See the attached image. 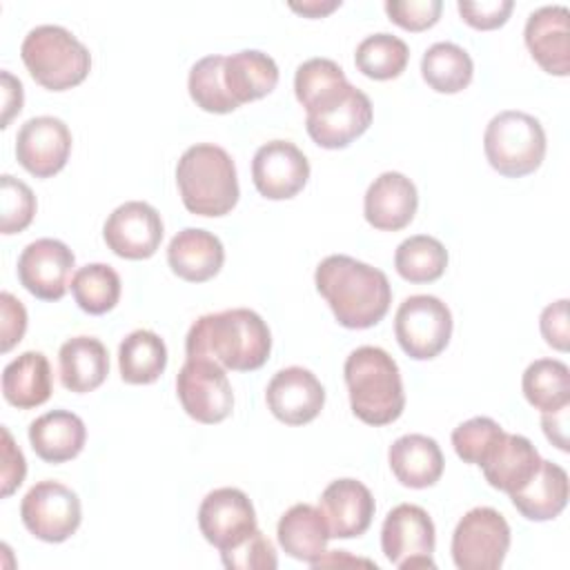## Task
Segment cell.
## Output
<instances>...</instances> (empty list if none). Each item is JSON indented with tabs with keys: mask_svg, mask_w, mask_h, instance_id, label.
Segmentation results:
<instances>
[{
	"mask_svg": "<svg viewBox=\"0 0 570 570\" xmlns=\"http://www.w3.org/2000/svg\"><path fill=\"white\" fill-rule=\"evenodd\" d=\"M0 194H2V234H18L27 229L36 216V196L31 187L11 174L0 176Z\"/></svg>",
	"mask_w": 570,
	"mask_h": 570,
	"instance_id": "cell-40",
	"label": "cell"
},
{
	"mask_svg": "<svg viewBox=\"0 0 570 570\" xmlns=\"http://www.w3.org/2000/svg\"><path fill=\"white\" fill-rule=\"evenodd\" d=\"M539 330L546 343L559 352H566L570 345V327H568V298H559L550 303L539 318Z\"/></svg>",
	"mask_w": 570,
	"mask_h": 570,
	"instance_id": "cell-45",
	"label": "cell"
},
{
	"mask_svg": "<svg viewBox=\"0 0 570 570\" xmlns=\"http://www.w3.org/2000/svg\"><path fill=\"white\" fill-rule=\"evenodd\" d=\"M407 45L399 36L385 31L363 38L354 53L356 69L372 80H392L401 76L407 67Z\"/></svg>",
	"mask_w": 570,
	"mask_h": 570,
	"instance_id": "cell-36",
	"label": "cell"
},
{
	"mask_svg": "<svg viewBox=\"0 0 570 570\" xmlns=\"http://www.w3.org/2000/svg\"><path fill=\"white\" fill-rule=\"evenodd\" d=\"M525 401L539 412H557L570 405V370L557 358H537L521 379Z\"/></svg>",
	"mask_w": 570,
	"mask_h": 570,
	"instance_id": "cell-33",
	"label": "cell"
},
{
	"mask_svg": "<svg viewBox=\"0 0 570 570\" xmlns=\"http://www.w3.org/2000/svg\"><path fill=\"white\" fill-rule=\"evenodd\" d=\"M69 287L78 307L96 316L114 309L120 298V276L111 265L105 263H89L80 267Z\"/></svg>",
	"mask_w": 570,
	"mask_h": 570,
	"instance_id": "cell-37",
	"label": "cell"
},
{
	"mask_svg": "<svg viewBox=\"0 0 570 570\" xmlns=\"http://www.w3.org/2000/svg\"><path fill=\"white\" fill-rule=\"evenodd\" d=\"M372 102L365 91L352 87L336 105L305 118L309 138L325 149H343L372 125Z\"/></svg>",
	"mask_w": 570,
	"mask_h": 570,
	"instance_id": "cell-19",
	"label": "cell"
},
{
	"mask_svg": "<svg viewBox=\"0 0 570 570\" xmlns=\"http://www.w3.org/2000/svg\"><path fill=\"white\" fill-rule=\"evenodd\" d=\"M570 11L563 4H548L528 16L523 38L539 67L552 76L570 73Z\"/></svg>",
	"mask_w": 570,
	"mask_h": 570,
	"instance_id": "cell-20",
	"label": "cell"
},
{
	"mask_svg": "<svg viewBox=\"0 0 570 570\" xmlns=\"http://www.w3.org/2000/svg\"><path fill=\"white\" fill-rule=\"evenodd\" d=\"M483 151L492 169L501 176L521 178L541 167L546 158V131L534 116L508 109L488 122Z\"/></svg>",
	"mask_w": 570,
	"mask_h": 570,
	"instance_id": "cell-6",
	"label": "cell"
},
{
	"mask_svg": "<svg viewBox=\"0 0 570 570\" xmlns=\"http://www.w3.org/2000/svg\"><path fill=\"white\" fill-rule=\"evenodd\" d=\"M2 497H11L24 481L27 461L20 448L13 443L11 432L2 425Z\"/></svg>",
	"mask_w": 570,
	"mask_h": 570,
	"instance_id": "cell-46",
	"label": "cell"
},
{
	"mask_svg": "<svg viewBox=\"0 0 570 570\" xmlns=\"http://www.w3.org/2000/svg\"><path fill=\"white\" fill-rule=\"evenodd\" d=\"M281 548L305 563H314L325 554V546L332 539L327 523L318 508L309 503L292 505L278 521L276 528Z\"/></svg>",
	"mask_w": 570,
	"mask_h": 570,
	"instance_id": "cell-29",
	"label": "cell"
},
{
	"mask_svg": "<svg viewBox=\"0 0 570 570\" xmlns=\"http://www.w3.org/2000/svg\"><path fill=\"white\" fill-rule=\"evenodd\" d=\"M167 263L178 278L205 283L220 272L225 263V247L216 234L198 227H185L169 240Z\"/></svg>",
	"mask_w": 570,
	"mask_h": 570,
	"instance_id": "cell-22",
	"label": "cell"
},
{
	"mask_svg": "<svg viewBox=\"0 0 570 570\" xmlns=\"http://www.w3.org/2000/svg\"><path fill=\"white\" fill-rule=\"evenodd\" d=\"M27 330V309L24 305L11 294H0V350L9 352L16 343L22 341Z\"/></svg>",
	"mask_w": 570,
	"mask_h": 570,
	"instance_id": "cell-44",
	"label": "cell"
},
{
	"mask_svg": "<svg viewBox=\"0 0 570 570\" xmlns=\"http://www.w3.org/2000/svg\"><path fill=\"white\" fill-rule=\"evenodd\" d=\"M225 56L212 53L194 62L187 78V89L191 100L209 114H229L240 105L229 96L225 87Z\"/></svg>",
	"mask_w": 570,
	"mask_h": 570,
	"instance_id": "cell-38",
	"label": "cell"
},
{
	"mask_svg": "<svg viewBox=\"0 0 570 570\" xmlns=\"http://www.w3.org/2000/svg\"><path fill=\"white\" fill-rule=\"evenodd\" d=\"M20 56L31 78L49 91L80 85L91 69L89 49L60 24L33 27L22 40Z\"/></svg>",
	"mask_w": 570,
	"mask_h": 570,
	"instance_id": "cell-5",
	"label": "cell"
},
{
	"mask_svg": "<svg viewBox=\"0 0 570 570\" xmlns=\"http://www.w3.org/2000/svg\"><path fill=\"white\" fill-rule=\"evenodd\" d=\"M51 390V365L42 352H22L2 370V396L18 410H31L47 403Z\"/></svg>",
	"mask_w": 570,
	"mask_h": 570,
	"instance_id": "cell-26",
	"label": "cell"
},
{
	"mask_svg": "<svg viewBox=\"0 0 570 570\" xmlns=\"http://www.w3.org/2000/svg\"><path fill=\"white\" fill-rule=\"evenodd\" d=\"M314 283L334 312V318L347 330H367L376 325L392 303L387 276L345 254L323 258L314 272Z\"/></svg>",
	"mask_w": 570,
	"mask_h": 570,
	"instance_id": "cell-1",
	"label": "cell"
},
{
	"mask_svg": "<svg viewBox=\"0 0 570 570\" xmlns=\"http://www.w3.org/2000/svg\"><path fill=\"white\" fill-rule=\"evenodd\" d=\"M318 510L332 539H354L367 532L376 505L367 485L356 479H336L323 490Z\"/></svg>",
	"mask_w": 570,
	"mask_h": 570,
	"instance_id": "cell-18",
	"label": "cell"
},
{
	"mask_svg": "<svg viewBox=\"0 0 570 570\" xmlns=\"http://www.w3.org/2000/svg\"><path fill=\"white\" fill-rule=\"evenodd\" d=\"M198 528L218 552L240 546L258 530L254 505L238 488L212 490L198 508Z\"/></svg>",
	"mask_w": 570,
	"mask_h": 570,
	"instance_id": "cell-12",
	"label": "cell"
},
{
	"mask_svg": "<svg viewBox=\"0 0 570 570\" xmlns=\"http://www.w3.org/2000/svg\"><path fill=\"white\" fill-rule=\"evenodd\" d=\"M225 87L229 96L243 105L272 94L278 85V67L272 56L258 49H243L225 56Z\"/></svg>",
	"mask_w": 570,
	"mask_h": 570,
	"instance_id": "cell-30",
	"label": "cell"
},
{
	"mask_svg": "<svg viewBox=\"0 0 570 570\" xmlns=\"http://www.w3.org/2000/svg\"><path fill=\"white\" fill-rule=\"evenodd\" d=\"M541 414H543L541 425L548 441H552V445H557L559 450L568 452V405L557 412H541Z\"/></svg>",
	"mask_w": 570,
	"mask_h": 570,
	"instance_id": "cell-48",
	"label": "cell"
},
{
	"mask_svg": "<svg viewBox=\"0 0 570 570\" xmlns=\"http://www.w3.org/2000/svg\"><path fill=\"white\" fill-rule=\"evenodd\" d=\"M387 461L396 481L414 490L434 485L445 465L439 443L425 434L399 436L387 450Z\"/></svg>",
	"mask_w": 570,
	"mask_h": 570,
	"instance_id": "cell-24",
	"label": "cell"
},
{
	"mask_svg": "<svg viewBox=\"0 0 570 570\" xmlns=\"http://www.w3.org/2000/svg\"><path fill=\"white\" fill-rule=\"evenodd\" d=\"M394 336L410 358L430 361L439 356L450 343L452 312L436 296H407L396 309Z\"/></svg>",
	"mask_w": 570,
	"mask_h": 570,
	"instance_id": "cell-8",
	"label": "cell"
},
{
	"mask_svg": "<svg viewBox=\"0 0 570 570\" xmlns=\"http://www.w3.org/2000/svg\"><path fill=\"white\" fill-rule=\"evenodd\" d=\"M176 185L187 212L196 216H225L240 196L232 156L212 142L191 145L176 165Z\"/></svg>",
	"mask_w": 570,
	"mask_h": 570,
	"instance_id": "cell-4",
	"label": "cell"
},
{
	"mask_svg": "<svg viewBox=\"0 0 570 570\" xmlns=\"http://www.w3.org/2000/svg\"><path fill=\"white\" fill-rule=\"evenodd\" d=\"M434 523L430 514L414 503H399L392 508L381 528V548L390 563L399 570L436 568Z\"/></svg>",
	"mask_w": 570,
	"mask_h": 570,
	"instance_id": "cell-10",
	"label": "cell"
},
{
	"mask_svg": "<svg viewBox=\"0 0 570 570\" xmlns=\"http://www.w3.org/2000/svg\"><path fill=\"white\" fill-rule=\"evenodd\" d=\"M60 383L76 394L100 387L109 374L107 347L94 336H73L58 352Z\"/></svg>",
	"mask_w": 570,
	"mask_h": 570,
	"instance_id": "cell-27",
	"label": "cell"
},
{
	"mask_svg": "<svg viewBox=\"0 0 570 570\" xmlns=\"http://www.w3.org/2000/svg\"><path fill=\"white\" fill-rule=\"evenodd\" d=\"M309 178V160L289 140L261 145L252 160V180L261 196L269 200L294 198Z\"/></svg>",
	"mask_w": 570,
	"mask_h": 570,
	"instance_id": "cell-15",
	"label": "cell"
},
{
	"mask_svg": "<svg viewBox=\"0 0 570 570\" xmlns=\"http://www.w3.org/2000/svg\"><path fill=\"white\" fill-rule=\"evenodd\" d=\"M24 528L40 541L62 543L82 521L78 494L58 481H38L29 488L20 503Z\"/></svg>",
	"mask_w": 570,
	"mask_h": 570,
	"instance_id": "cell-9",
	"label": "cell"
},
{
	"mask_svg": "<svg viewBox=\"0 0 570 570\" xmlns=\"http://www.w3.org/2000/svg\"><path fill=\"white\" fill-rule=\"evenodd\" d=\"M220 559L229 570H274L278 566L274 543L261 530H256L240 546L220 552Z\"/></svg>",
	"mask_w": 570,
	"mask_h": 570,
	"instance_id": "cell-41",
	"label": "cell"
},
{
	"mask_svg": "<svg viewBox=\"0 0 570 570\" xmlns=\"http://www.w3.org/2000/svg\"><path fill=\"white\" fill-rule=\"evenodd\" d=\"M352 85L347 82L343 69L330 58H309L298 65L294 76L296 100L305 107L307 116L321 114L336 105Z\"/></svg>",
	"mask_w": 570,
	"mask_h": 570,
	"instance_id": "cell-31",
	"label": "cell"
},
{
	"mask_svg": "<svg viewBox=\"0 0 570 570\" xmlns=\"http://www.w3.org/2000/svg\"><path fill=\"white\" fill-rule=\"evenodd\" d=\"M503 428L490 419V416H474L452 432V445L459 459L465 463L481 465V461L488 456V452L494 448V443L503 436Z\"/></svg>",
	"mask_w": 570,
	"mask_h": 570,
	"instance_id": "cell-39",
	"label": "cell"
},
{
	"mask_svg": "<svg viewBox=\"0 0 570 570\" xmlns=\"http://www.w3.org/2000/svg\"><path fill=\"white\" fill-rule=\"evenodd\" d=\"M461 18L481 31H490L497 29L501 24H505V20L510 18L514 2L512 0H481V2H459L456 4Z\"/></svg>",
	"mask_w": 570,
	"mask_h": 570,
	"instance_id": "cell-43",
	"label": "cell"
},
{
	"mask_svg": "<svg viewBox=\"0 0 570 570\" xmlns=\"http://www.w3.org/2000/svg\"><path fill=\"white\" fill-rule=\"evenodd\" d=\"M510 550L505 517L488 505L465 512L452 532V559L459 570H497Z\"/></svg>",
	"mask_w": 570,
	"mask_h": 570,
	"instance_id": "cell-7",
	"label": "cell"
},
{
	"mask_svg": "<svg viewBox=\"0 0 570 570\" xmlns=\"http://www.w3.org/2000/svg\"><path fill=\"white\" fill-rule=\"evenodd\" d=\"M350 405L367 425H387L405 410V392L396 361L376 345H361L343 365Z\"/></svg>",
	"mask_w": 570,
	"mask_h": 570,
	"instance_id": "cell-3",
	"label": "cell"
},
{
	"mask_svg": "<svg viewBox=\"0 0 570 570\" xmlns=\"http://www.w3.org/2000/svg\"><path fill=\"white\" fill-rule=\"evenodd\" d=\"M441 0H387L385 13L390 20L407 31H423L436 24L441 16Z\"/></svg>",
	"mask_w": 570,
	"mask_h": 570,
	"instance_id": "cell-42",
	"label": "cell"
},
{
	"mask_svg": "<svg viewBox=\"0 0 570 570\" xmlns=\"http://www.w3.org/2000/svg\"><path fill=\"white\" fill-rule=\"evenodd\" d=\"M0 78H2V125L0 127H9L11 118L22 109L24 94H22V82L13 78L9 71H2Z\"/></svg>",
	"mask_w": 570,
	"mask_h": 570,
	"instance_id": "cell-47",
	"label": "cell"
},
{
	"mask_svg": "<svg viewBox=\"0 0 570 570\" xmlns=\"http://www.w3.org/2000/svg\"><path fill=\"white\" fill-rule=\"evenodd\" d=\"M71 154V131L56 116L29 118L16 136V158L36 178L58 174Z\"/></svg>",
	"mask_w": 570,
	"mask_h": 570,
	"instance_id": "cell-16",
	"label": "cell"
},
{
	"mask_svg": "<svg viewBox=\"0 0 570 570\" xmlns=\"http://www.w3.org/2000/svg\"><path fill=\"white\" fill-rule=\"evenodd\" d=\"M187 358H212L225 370L252 372L265 365L272 352L267 323L247 307L205 314L187 332Z\"/></svg>",
	"mask_w": 570,
	"mask_h": 570,
	"instance_id": "cell-2",
	"label": "cell"
},
{
	"mask_svg": "<svg viewBox=\"0 0 570 570\" xmlns=\"http://www.w3.org/2000/svg\"><path fill=\"white\" fill-rule=\"evenodd\" d=\"M341 7V0H305V2H289V9L303 13L307 18H323Z\"/></svg>",
	"mask_w": 570,
	"mask_h": 570,
	"instance_id": "cell-49",
	"label": "cell"
},
{
	"mask_svg": "<svg viewBox=\"0 0 570 570\" xmlns=\"http://www.w3.org/2000/svg\"><path fill=\"white\" fill-rule=\"evenodd\" d=\"M510 499L528 521H550L559 517L568 503V472L561 465L541 459L534 476L512 492Z\"/></svg>",
	"mask_w": 570,
	"mask_h": 570,
	"instance_id": "cell-28",
	"label": "cell"
},
{
	"mask_svg": "<svg viewBox=\"0 0 570 570\" xmlns=\"http://www.w3.org/2000/svg\"><path fill=\"white\" fill-rule=\"evenodd\" d=\"M87 430L78 414L69 410H51L29 425V443L47 463H65L76 459L85 448Z\"/></svg>",
	"mask_w": 570,
	"mask_h": 570,
	"instance_id": "cell-25",
	"label": "cell"
},
{
	"mask_svg": "<svg viewBox=\"0 0 570 570\" xmlns=\"http://www.w3.org/2000/svg\"><path fill=\"white\" fill-rule=\"evenodd\" d=\"M160 214L142 200H127L118 205L105 220L102 236L107 247L129 261H142L156 254L163 240Z\"/></svg>",
	"mask_w": 570,
	"mask_h": 570,
	"instance_id": "cell-14",
	"label": "cell"
},
{
	"mask_svg": "<svg viewBox=\"0 0 570 570\" xmlns=\"http://www.w3.org/2000/svg\"><path fill=\"white\" fill-rule=\"evenodd\" d=\"M183 410L198 423H220L232 414L234 392L225 367L212 358H187L176 376Z\"/></svg>",
	"mask_w": 570,
	"mask_h": 570,
	"instance_id": "cell-11",
	"label": "cell"
},
{
	"mask_svg": "<svg viewBox=\"0 0 570 570\" xmlns=\"http://www.w3.org/2000/svg\"><path fill=\"white\" fill-rule=\"evenodd\" d=\"M423 80L439 94H459L472 82L474 62L454 42H434L421 58Z\"/></svg>",
	"mask_w": 570,
	"mask_h": 570,
	"instance_id": "cell-34",
	"label": "cell"
},
{
	"mask_svg": "<svg viewBox=\"0 0 570 570\" xmlns=\"http://www.w3.org/2000/svg\"><path fill=\"white\" fill-rule=\"evenodd\" d=\"M341 566V563H363V566H374L372 561H367V559H352V557H347L345 554V550H325V554L318 559V561H314L312 563V568H321V566Z\"/></svg>",
	"mask_w": 570,
	"mask_h": 570,
	"instance_id": "cell-50",
	"label": "cell"
},
{
	"mask_svg": "<svg viewBox=\"0 0 570 570\" xmlns=\"http://www.w3.org/2000/svg\"><path fill=\"white\" fill-rule=\"evenodd\" d=\"M541 465V456L532 441L523 434H508L494 443L488 456L481 461L485 481L501 492H517L523 488Z\"/></svg>",
	"mask_w": 570,
	"mask_h": 570,
	"instance_id": "cell-23",
	"label": "cell"
},
{
	"mask_svg": "<svg viewBox=\"0 0 570 570\" xmlns=\"http://www.w3.org/2000/svg\"><path fill=\"white\" fill-rule=\"evenodd\" d=\"M419 194L414 183L399 171H383L365 191V220L381 232H399L407 227L416 214Z\"/></svg>",
	"mask_w": 570,
	"mask_h": 570,
	"instance_id": "cell-21",
	"label": "cell"
},
{
	"mask_svg": "<svg viewBox=\"0 0 570 570\" xmlns=\"http://www.w3.org/2000/svg\"><path fill=\"white\" fill-rule=\"evenodd\" d=\"M118 367L125 383H154L167 367L165 341L151 330H134L118 347Z\"/></svg>",
	"mask_w": 570,
	"mask_h": 570,
	"instance_id": "cell-32",
	"label": "cell"
},
{
	"mask_svg": "<svg viewBox=\"0 0 570 570\" xmlns=\"http://www.w3.org/2000/svg\"><path fill=\"white\" fill-rule=\"evenodd\" d=\"M394 267L410 283L439 281L448 267V249L441 240L428 234L405 238L394 252Z\"/></svg>",
	"mask_w": 570,
	"mask_h": 570,
	"instance_id": "cell-35",
	"label": "cell"
},
{
	"mask_svg": "<svg viewBox=\"0 0 570 570\" xmlns=\"http://www.w3.org/2000/svg\"><path fill=\"white\" fill-rule=\"evenodd\" d=\"M269 412L287 425L314 421L325 405V387L314 372L292 365L278 370L265 390Z\"/></svg>",
	"mask_w": 570,
	"mask_h": 570,
	"instance_id": "cell-17",
	"label": "cell"
},
{
	"mask_svg": "<svg viewBox=\"0 0 570 570\" xmlns=\"http://www.w3.org/2000/svg\"><path fill=\"white\" fill-rule=\"evenodd\" d=\"M76 256L56 238H38L18 256L20 285L40 301H60L71 281Z\"/></svg>",
	"mask_w": 570,
	"mask_h": 570,
	"instance_id": "cell-13",
	"label": "cell"
}]
</instances>
